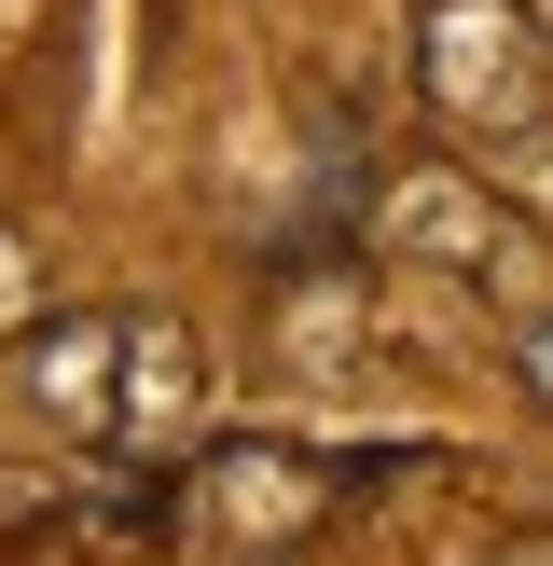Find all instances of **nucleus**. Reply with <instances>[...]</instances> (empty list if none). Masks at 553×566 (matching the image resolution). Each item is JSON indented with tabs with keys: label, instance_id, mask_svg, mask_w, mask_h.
Instances as JSON below:
<instances>
[{
	"label": "nucleus",
	"instance_id": "nucleus-1",
	"mask_svg": "<svg viewBox=\"0 0 553 566\" xmlns=\"http://www.w3.org/2000/svg\"><path fill=\"white\" fill-rule=\"evenodd\" d=\"M415 97L442 111L457 138H540L553 125V42L525 0H429L415 14Z\"/></svg>",
	"mask_w": 553,
	"mask_h": 566
},
{
	"label": "nucleus",
	"instance_id": "nucleus-2",
	"mask_svg": "<svg viewBox=\"0 0 553 566\" xmlns=\"http://www.w3.org/2000/svg\"><path fill=\"white\" fill-rule=\"evenodd\" d=\"M374 249H387V263H442V276H470V291H512V276H525L512 208H498L470 166H442V153L374 193Z\"/></svg>",
	"mask_w": 553,
	"mask_h": 566
},
{
	"label": "nucleus",
	"instance_id": "nucleus-3",
	"mask_svg": "<svg viewBox=\"0 0 553 566\" xmlns=\"http://www.w3.org/2000/svg\"><path fill=\"white\" fill-rule=\"evenodd\" d=\"M111 359H125V318L111 304H70V318H42L14 346V387L42 401V429H125V374Z\"/></svg>",
	"mask_w": 553,
	"mask_h": 566
},
{
	"label": "nucleus",
	"instance_id": "nucleus-4",
	"mask_svg": "<svg viewBox=\"0 0 553 566\" xmlns=\"http://www.w3.org/2000/svg\"><path fill=\"white\" fill-rule=\"evenodd\" d=\"M208 401V359H194L180 318H125V429H194Z\"/></svg>",
	"mask_w": 553,
	"mask_h": 566
},
{
	"label": "nucleus",
	"instance_id": "nucleus-5",
	"mask_svg": "<svg viewBox=\"0 0 553 566\" xmlns=\"http://www.w3.org/2000/svg\"><path fill=\"white\" fill-rule=\"evenodd\" d=\"M208 512H236V525H304V457H263V442H236V457H208Z\"/></svg>",
	"mask_w": 553,
	"mask_h": 566
},
{
	"label": "nucleus",
	"instance_id": "nucleus-6",
	"mask_svg": "<svg viewBox=\"0 0 553 566\" xmlns=\"http://www.w3.org/2000/svg\"><path fill=\"white\" fill-rule=\"evenodd\" d=\"M512 387H525V401H540V415H553V304H540V318H525V332H512Z\"/></svg>",
	"mask_w": 553,
	"mask_h": 566
},
{
	"label": "nucleus",
	"instance_id": "nucleus-7",
	"mask_svg": "<svg viewBox=\"0 0 553 566\" xmlns=\"http://www.w3.org/2000/svg\"><path fill=\"white\" fill-rule=\"evenodd\" d=\"M28 512H42V497H28V484H14V470H0V525H28Z\"/></svg>",
	"mask_w": 553,
	"mask_h": 566
}]
</instances>
